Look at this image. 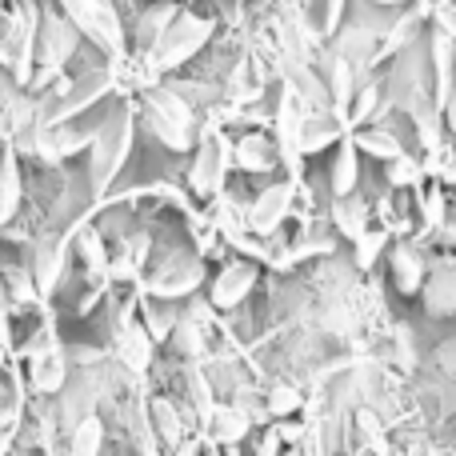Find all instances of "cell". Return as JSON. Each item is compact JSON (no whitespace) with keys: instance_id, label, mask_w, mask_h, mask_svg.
Returning a JSON list of instances; mask_svg holds the SVG:
<instances>
[{"instance_id":"obj_1","label":"cell","mask_w":456,"mask_h":456,"mask_svg":"<svg viewBox=\"0 0 456 456\" xmlns=\"http://www.w3.org/2000/svg\"><path fill=\"white\" fill-rule=\"evenodd\" d=\"M133 128H136L133 104H117V109L109 112V120L93 133V144H88V149H93L88 184H93L96 197H104V192L112 189V181L120 176V168H125L128 152H133Z\"/></svg>"},{"instance_id":"obj_2","label":"cell","mask_w":456,"mask_h":456,"mask_svg":"<svg viewBox=\"0 0 456 456\" xmlns=\"http://www.w3.org/2000/svg\"><path fill=\"white\" fill-rule=\"evenodd\" d=\"M80 32L72 28V20L64 12H40V32H37V72H32L28 85L45 88L53 80H61L64 64L77 53Z\"/></svg>"},{"instance_id":"obj_3","label":"cell","mask_w":456,"mask_h":456,"mask_svg":"<svg viewBox=\"0 0 456 456\" xmlns=\"http://www.w3.org/2000/svg\"><path fill=\"white\" fill-rule=\"evenodd\" d=\"M37 32H40V12L37 4H20L0 28V64L16 85L32 80V64H37Z\"/></svg>"},{"instance_id":"obj_4","label":"cell","mask_w":456,"mask_h":456,"mask_svg":"<svg viewBox=\"0 0 456 456\" xmlns=\"http://www.w3.org/2000/svg\"><path fill=\"white\" fill-rule=\"evenodd\" d=\"M149 128L157 133V141L173 152H189L192 141H197V117H192V104L181 101V93L173 88H157L149 93V112H144Z\"/></svg>"},{"instance_id":"obj_5","label":"cell","mask_w":456,"mask_h":456,"mask_svg":"<svg viewBox=\"0 0 456 456\" xmlns=\"http://www.w3.org/2000/svg\"><path fill=\"white\" fill-rule=\"evenodd\" d=\"M56 4H61V12L69 16L80 37L101 45L109 56H125V28H120L112 0H56Z\"/></svg>"},{"instance_id":"obj_6","label":"cell","mask_w":456,"mask_h":456,"mask_svg":"<svg viewBox=\"0 0 456 456\" xmlns=\"http://www.w3.org/2000/svg\"><path fill=\"white\" fill-rule=\"evenodd\" d=\"M208 37H213V20L192 16V12H176V20L165 28V37L149 48V53H152V69H160V72L181 69L184 61H192V56L208 45Z\"/></svg>"},{"instance_id":"obj_7","label":"cell","mask_w":456,"mask_h":456,"mask_svg":"<svg viewBox=\"0 0 456 456\" xmlns=\"http://www.w3.org/2000/svg\"><path fill=\"white\" fill-rule=\"evenodd\" d=\"M109 88H112V69H93V72H85L80 80H72V88H69L64 96H56V101H48V96H45V109L37 112V125H40V128L69 125L72 117H80L85 109H93V104L101 101Z\"/></svg>"},{"instance_id":"obj_8","label":"cell","mask_w":456,"mask_h":456,"mask_svg":"<svg viewBox=\"0 0 456 456\" xmlns=\"http://www.w3.org/2000/svg\"><path fill=\"white\" fill-rule=\"evenodd\" d=\"M232 165H236V160H232V144H228V136L216 133V128L200 133L197 165H192V173H189L192 192H197V197H216Z\"/></svg>"},{"instance_id":"obj_9","label":"cell","mask_w":456,"mask_h":456,"mask_svg":"<svg viewBox=\"0 0 456 456\" xmlns=\"http://www.w3.org/2000/svg\"><path fill=\"white\" fill-rule=\"evenodd\" d=\"M200 276H205V265H200L197 256H168V260H157V268H152V276L144 281V289L152 292V297H165V300H176V297H189L192 289L200 284Z\"/></svg>"},{"instance_id":"obj_10","label":"cell","mask_w":456,"mask_h":456,"mask_svg":"<svg viewBox=\"0 0 456 456\" xmlns=\"http://www.w3.org/2000/svg\"><path fill=\"white\" fill-rule=\"evenodd\" d=\"M252 284H256V265H248V260H228L221 273H216L213 289H208V300H213L216 308H236L252 292Z\"/></svg>"},{"instance_id":"obj_11","label":"cell","mask_w":456,"mask_h":456,"mask_svg":"<svg viewBox=\"0 0 456 456\" xmlns=\"http://www.w3.org/2000/svg\"><path fill=\"white\" fill-rule=\"evenodd\" d=\"M289 208H292V184H273L248 205V228L260 236L276 232L281 221L289 216Z\"/></svg>"},{"instance_id":"obj_12","label":"cell","mask_w":456,"mask_h":456,"mask_svg":"<svg viewBox=\"0 0 456 456\" xmlns=\"http://www.w3.org/2000/svg\"><path fill=\"white\" fill-rule=\"evenodd\" d=\"M300 128H305V117H300V96L284 93L281 96V109H276V152H281L289 165L300 160Z\"/></svg>"},{"instance_id":"obj_13","label":"cell","mask_w":456,"mask_h":456,"mask_svg":"<svg viewBox=\"0 0 456 456\" xmlns=\"http://www.w3.org/2000/svg\"><path fill=\"white\" fill-rule=\"evenodd\" d=\"M64 377H69V356H64L56 345L32 353L28 380H32V388H37V393H56V388L64 385Z\"/></svg>"},{"instance_id":"obj_14","label":"cell","mask_w":456,"mask_h":456,"mask_svg":"<svg viewBox=\"0 0 456 456\" xmlns=\"http://www.w3.org/2000/svg\"><path fill=\"white\" fill-rule=\"evenodd\" d=\"M28 273H32L37 292H53V284L61 281V273H64V240H40L37 248H32Z\"/></svg>"},{"instance_id":"obj_15","label":"cell","mask_w":456,"mask_h":456,"mask_svg":"<svg viewBox=\"0 0 456 456\" xmlns=\"http://www.w3.org/2000/svg\"><path fill=\"white\" fill-rule=\"evenodd\" d=\"M412 120H417V136L428 152L441 149V133H444V112L436 104V96H425V93H412V104H409Z\"/></svg>"},{"instance_id":"obj_16","label":"cell","mask_w":456,"mask_h":456,"mask_svg":"<svg viewBox=\"0 0 456 456\" xmlns=\"http://www.w3.org/2000/svg\"><path fill=\"white\" fill-rule=\"evenodd\" d=\"M428 53H433V72H436V104H444V96H449V88H452V77H456V37L444 28H433Z\"/></svg>"},{"instance_id":"obj_17","label":"cell","mask_w":456,"mask_h":456,"mask_svg":"<svg viewBox=\"0 0 456 456\" xmlns=\"http://www.w3.org/2000/svg\"><path fill=\"white\" fill-rule=\"evenodd\" d=\"M117 356L125 361V369H133V372L149 369V364H152V337H149V329L128 321L125 329H120V337H117Z\"/></svg>"},{"instance_id":"obj_18","label":"cell","mask_w":456,"mask_h":456,"mask_svg":"<svg viewBox=\"0 0 456 456\" xmlns=\"http://www.w3.org/2000/svg\"><path fill=\"white\" fill-rule=\"evenodd\" d=\"M393 276H396V289L404 292V297H417L420 289H425V256H420L412 244H396L393 248Z\"/></svg>"},{"instance_id":"obj_19","label":"cell","mask_w":456,"mask_h":456,"mask_svg":"<svg viewBox=\"0 0 456 456\" xmlns=\"http://www.w3.org/2000/svg\"><path fill=\"white\" fill-rule=\"evenodd\" d=\"M337 141H345V117H340V112L313 117V120H305V128H300V157L321 152V149H329V144H337Z\"/></svg>"},{"instance_id":"obj_20","label":"cell","mask_w":456,"mask_h":456,"mask_svg":"<svg viewBox=\"0 0 456 456\" xmlns=\"http://www.w3.org/2000/svg\"><path fill=\"white\" fill-rule=\"evenodd\" d=\"M232 160L244 168V173H268L276 165V149L265 141V136L248 133L240 144H232Z\"/></svg>"},{"instance_id":"obj_21","label":"cell","mask_w":456,"mask_h":456,"mask_svg":"<svg viewBox=\"0 0 456 456\" xmlns=\"http://www.w3.org/2000/svg\"><path fill=\"white\" fill-rule=\"evenodd\" d=\"M356 176H361V165H356V141H340L337 165H332V197H348L356 192Z\"/></svg>"},{"instance_id":"obj_22","label":"cell","mask_w":456,"mask_h":456,"mask_svg":"<svg viewBox=\"0 0 456 456\" xmlns=\"http://www.w3.org/2000/svg\"><path fill=\"white\" fill-rule=\"evenodd\" d=\"M364 216H369V208H364L361 197H337L332 200V224L340 228V236H348V240H356V236L364 232Z\"/></svg>"},{"instance_id":"obj_23","label":"cell","mask_w":456,"mask_h":456,"mask_svg":"<svg viewBox=\"0 0 456 456\" xmlns=\"http://www.w3.org/2000/svg\"><path fill=\"white\" fill-rule=\"evenodd\" d=\"M20 208V168H16V157L0 160V224H8Z\"/></svg>"},{"instance_id":"obj_24","label":"cell","mask_w":456,"mask_h":456,"mask_svg":"<svg viewBox=\"0 0 456 456\" xmlns=\"http://www.w3.org/2000/svg\"><path fill=\"white\" fill-rule=\"evenodd\" d=\"M173 20H176V4H168V0H165V4H152L149 12L136 20V40H141L144 48H152L160 37H165V28Z\"/></svg>"},{"instance_id":"obj_25","label":"cell","mask_w":456,"mask_h":456,"mask_svg":"<svg viewBox=\"0 0 456 456\" xmlns=\"http://www.w3.org/2000/svg\"><path fill=\"white\" fill-rule=\"evenodd\" d=\"M353 77H356V69H353V61L348 56H332L329 61V80H332V104H337V112L345 117V109L353 104Z\"/></svg>"},{"instance_id":"obj_26","label":"cell","mask_w":456,"mask_h":456,"mask_svg":"<svg viewBox=\"0 0 456 456\" xmlns=\"http://www.w3.org/2000/svg\"><path fill=\"white\" fill-rule=\"evenodd\" d=\"M353 141H356V152H372L377 160H393V157H401V141H396L393 133H385V128H364V133H353Z\"/></svg>"},{"instance_id":"obj_27","label":"cell","mask_w":456,"mask_h":456,"mask_svg":"<svg viewBox=\"0 0 456 456\" xmlns=\"http://www.w3.org/2000/svg\"><path fill=\"white\" fill-rule=\"evenodd\" d=\"M101 444H104V425H101V417H85L77 428H72L69 456H101Z\"/></svg>"},{"instance_id":"obj_28","label":"cell","mask_w":456,"mask_h":456,"mask_svg":"<svg viewBox=\"0 0 456 456\" xmlns=\"http://www.w3.org/2000/svg\"><path fill=\"white\" fill-rule=\"evenodd\" d=\"M425 305H428V313H436V316L456 313V276H449V273L433 276L425 289Z\"/></svg>"},{"instance_id":"obj_29","label":"cell","mask_w":456,"mask_h":456,"mask_svg":"<svg viewBox=\"0 0 456 456\" xmlns=\"http://www.w3.org/2000/svg\"><path fill=\"white\" fill-rule=\"evenodd\" d=\"M213 428L221 444H236L248 436V412L244 409H213Z\"/></svg>"},{"instance_id":"obj_30","label":"cell","mask_w":456,"mask_h":456,"mask_svg":"<svg viewBox=\"0 0 456 456\" xmlns=\"http://www.w3.org/2000/svg\"><path fill=\"white\" fill-rule=\"evenodd\" d=\"M152 428H157V436L165 444H181V436H184L181 417H176V409L168 401H152Z\"/></svg>"},{"instance_id":"obj_31","label":"cell","mask_w":456,"mask_h":456,"mask_svg":"<svg viewBox=\"0 0 456 456\" xmlns=\"http://www.w3.org/2000/svg\"><path fill=\"white\" fill-rule=\"evenodd\" d=\"M353 244H356V265H361V268H372L380 252L388 248V232H385V228H364V232L356 236Z\"/></svg>"},{"instance_id":"obj_32","label":"cell","mask_w":456,"mask_h":456,"mask_svg":"<svg viewBox=\"0 0 456 456\" xmlns=\"http://www.w3.org/2000/svg\"><path fill=\"white\" fill-rule=\"evenodd\" d=\"M144 248H149V240H144V236H136V244L128 240V244H125V252H120V260H117V265H109V273H112V276H133L136 268H141Z\"/></svg>"},{"instance_id":"obj_33","label":"cell","mask_w":456,"mask_h":456,"mask_svg":"<svg viewBox=\"0 0 456 456\" xmlns=\"http://www.w3.org/2000/svg\"><path fill=\"white\" fill-rule=\"evenodd\" d=\"M297 404H300V393L292 385H284L281 380V385L268 388V412H273V417H289Z\"/></svg>"},{"instance_id":"obj_34","label":"cell","mask_w":456,"mask_h":456,"mask_svg":"<svg viewBox=\"0 0 456 456\" xmlns=\"http://www.w3.org/2000/svg\"><path fill=\"white\" fill-rule=\"evenodd\" d=\"M385 173H388V184H412V181H420V165L412 157H404V152L388 160Z\"/></svg>"},{"instance_id":"obj_35","label":"cell","mask_w":456,"mask_h":456,"mask_svg":"<svg viewBox=\"0 0 456 456\" xmlns=\"http://www.w3.org/2000/svg\"><path fill=\"white\" fill-rule=\"evenodd\" d=\"M80 256H85L88 268H101V273L109 268V256H104V244L96 232H80Z\"/></svg>"},{"instance_id":"obj_36","label":"cell","mask_w":456,"mask_h":456,"mask_svg":"<svg viewBox=\"0 0 456 456\" xmlns=\"http://www.w3.org/2000/svg\"><path fill=\"white\" fill-rule=\"evenodd\" d=\"M372 109H377V85H364L361 96H356V104H353V120H369Z\"/></svg>"},{"instance_id":"obj_37","label":"cell","mask_w":456,"mask_h":456,"mask_svg":"<svg viewBox=\"0 0 456 456\" xmlns=\"http://www.w3.org/2000/svg\"><path fill=\"white\" fill-rule=\"evenodd\" d=\"M425 216H428V224H433V228H441V224H444V197H441V192H428V200H425Z\"/></svg>"},{"instance_id":"obj_38","label":"cell","mask_w":456,"mask_h":456,"mask_svg":"<svg viewBox=\"0 0 456 456\" xmlns=\"http://www.w3.org/2000/svg\"><path fill=\"white\" fill-rule=\"evenodd\" d=\"M436 361H441V369L449 372V377H456V340H444V345L436 348Z\"/></svg>"},{"instance_id":"obj_39","label":"cell","mask_w":456,"mask_h":456,"mask_svg":"<svg viewBox=\"0 0 456 456\" xmlns=\"http://www.w3.org/2000/svg\"><path fill=\"white\" fill-rule=\"evenodd\" d=\"M441 112H444V128L456 136V77H452V88H449V96H444Z\"/></svg>"},{"instance_id":"obj_40","label":"cell","mask_w":456,"mask_h":456,"mask_svg":"<svg viewBox=\"0 0 456 456\" xmlns=\"http://www.w3.org/2000/svg\"><path fill=\"white\" fill-rule=\"evenodd\" d=\"M276 449H281V433H265V444L256 456H276Z\"/></svg>"},{"instance_id":"obj_41","label":"cell","mask_w":456,"mask_h":456,"mask_svg":"<svg viewBox=\"0 0 456 456\" xmlns=\"http://www.w3.org/2000/svg\"><path fill=\"white\" fill-rule=\"evenodd\" d=\"M444 240H456V213H449V216H444Z\"/></svg>"},{"instance_id":"obj_42","label":"cell","mask_w":456,"mask_h":456,"mask_svg":"<svg viewBox=\"0 0 456 456\" xmlns=\"http://www.w3.org/2000/svg\"><path fill=\"white\" fill-rule=\"evenodd\" d=\"M8 340V316H4V305H0V345Z\"/></svg>"},{"instance_id":"obj_43","label":"cell","mask_w":456,"mask_h":456,"mask_svg":"<svg viewBox=\"0 0 456 456\" xmlns=\"http://www.w3.org/2000/svg\"><path fill=\"white\" fill-rule=\"evenodd\" d=\"M444 176H449V181H456V157L449 160V173H444Z\"/></svg>"},{"instance_id":"obj_44","label":"cell","mask_w":456,"mask_h":456,"mask_svg":"<svg viewBox=\"0 0 456 456\" xmlns=\"http://www.w3.org/2000/svg\"><path fill=\"white\" fill-rule=\"evenodd\" d=\"M0 456H8V436L0 433Z\"/></svg>"},{"instance_id":"obj_45","label":"cell","mask_w":456,"mask_h":456,"mask_svg":"<svg viewBox=\"0 0 456 456\" xmlns=\"http://www.w3.org/2000/svg\"><path fill=\"white\" fill-rule=\"evenodd\" d=\"M372 4H409V0H372Z\"/></svg>"}]
</instances>
